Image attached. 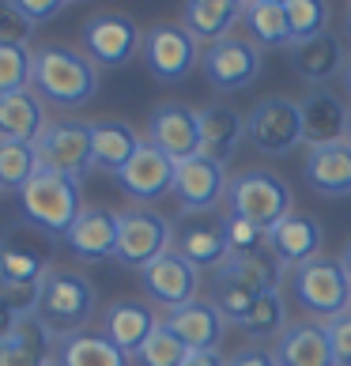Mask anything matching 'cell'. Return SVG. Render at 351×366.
<instances>
[{
    "label": "cell",
    "mask_w": 351,
    "mask_h": 366,
    "mask_svg": "<svg viewBox=\"0 0 351 366\" xmlns=\"http://www.w3.org/2000/svg\"><path fill=\"white\" fill-rule=\"evenodd\" d=\"M46 102L34 91L0 94V140H23L34 144L46 132Z\"/></svg>",
    "instance_id": "obj_30"
},
{
    "label": "cell",
    "mask_w": 351,
    "mask_h": 366,
    "mask_svg": "<svg viewBox=\"0 0 351 366\" xmlns=\"http://www.w3.org/2000/svg\"><path fill=\"white\" fill-rule=\"evenodd\" d=\"M11 8H16L31 26H42L49 19H57L61 11L69 8V0H11Z\"/></svg>",
    "instance_id": "obj_43"
},
{
    "label": "cell",
    "mask_w": 351,
    "mask_h": 366,
    "mask_svg": "<svg viewBox=\"0 0 351 366\" xmlns=\"http://www.w3.org/2000/svg\"><path fill=\"white\" fill-rule=\"evenodd\" d=\"M42 170L38 162V147L23 140H0V189H16L23 193V185Z\"/></svg>",
    "instance_id": "obj_34"
},
{
    "label": "cell",
    "mask_w": 351,
    "mask_h": 366,
    "mask_svg": "<svg viewBox=\"0 0 351 366\" xmlns=\"http://www.w3.org/2000/svg\"><path fill=\"white\" fill-rule=\"evenodd\" d=\"M344 91H347V99H351V57H347V64H344Z\"/></svg>",
    "instance_id": "obj_48"
},
{
    "label": "cell",
    "mask_w": 351,
    "mask_h": 366,
    "mask_svg": "<svg viewBox=\"0 0 351 366\" xmlns=\"http://www.w3.org/2000/svg\"><path fill=\"white\" fill-rule=\"evenodd\" d=\"M340 264H344V272H347V280H351V238L344 242V249H340Z\"/></svg>",
    "instance_id": "obj_47"
},
{
    "label": "cell",
    "mask_w": 351,
    "mask_h": 366,
    "mask_svg": "<svg viewBox=\"0 0 351 366\" xmlns=\"http://www.w3.org/2000/svg\"><path fill=\"white\" fill-rule=\"evenodd\" d=\"M163 325H167L174 336H178L189 351H215L227 321L219 317V310H215L212 302L197 298V302H189V306L170 310V314L163 317Z\"/></svg>",
    "instance_id": "obj_24"
},
{
    "label": "cell",
    "mask_w": 351,
    "mask_h": 366,
    "mask_svg": "<svg viewBox=\"0 0 351 366\" xmlns=\"http://www.w3.org/2000/svg\"><path fill=\"white\" fill-rule=\"evenodd\" d=\"M215 276L234 280L253 295H276L280 280H283V264L276 261L272 249L261 246V249H249V253H227V261L215 268Z\"/></svg>",
    "instance_id": "obj_26"
},
{
    "label": "cell",
    "mask_w": 351,
    "mask_h": 366,
    "mask_svg": "<svg viewBox=\"0 0 351 366\" xmlns=\"http://www.w3.org/2000/svg\"><path fill=\"white\" fill-rule=\"evenodd\" d=\"M287 306H283V295H257V302H253L249 317H246V329L253 340H272V336H283V329H287Z\"/></svg>",
    "instance_id": "obj_37"
},
{
    "label": "cell",
    "mask_w": 351,
    "mask_h": 366,
    "mask_svg": "<svg viewBox=\"0 0 351 366\" xmlns=\"http://www.w3.org/2000/svg\"><path fill=\"white\" fill-rule=\"evenodd\" d=\"M265 246L276 253V261L283 268H302L310 261L321 257V246H325V227H321L314 215H299L291 212L283 223H276L265 234Z\"/></svg>",
    "instance_id": "obj_17"
},
{
    "label": "cell",
    "mask_w": 351,
    "mask_h": 366,
    "mask_svg": "<svg viewBox=\"0 0 351 366\" xmlns=\"http://www.w3.org/2000/svg\"><path fill=\"white\" fill-rule=\"evenodd\" d=\"M227 167L215 162L208 155H197V159H185L174 167V189L170 193L178 197V208L185 215H208L212 208H219L227 200Z\"/></svg>",
    "instance_id": "obj_12"
},
{
    "label": "cell",
    "mask_w": 351,
    "mask_h": 366,
    "mask_svg": "<svg viewBox=\"0 0 351 366\" xmlns=\"http://www.w3.org/2000/svg\"><path fill=\"white\" fill-rule=\"evenodd\" d=\"M140 132L129 125V121H91V152H94V170L117 174L129 167V159L140 152Z\"/></svg>",
    "instance_id": "obj_25"
},
{
    "label": "cell",
    "mask_w": 351,
    "mask_h": 366,
    "mask_svg": "<svg viewBox=\"0 0 351 366\" xmlns=\"http://www.w3.org/2000/svg\"><path fill=\"white\" fill-rule=\"evenodd\" d=\"M347 310H351V306H347Z\"/></svg>",
    "instance_id": "obj_53"
},
{
    "label": "cell",
    "mask_w": 351,
    "mask_h": 366,
    "mask_svg": "<svg viewBox=\"0 0 351 366\" xmlns=\"http://www.w3.org/2000/svg\"><path fill=\"white\" fill-rule=\"evenodd\" d=\"M242 23H246L253 46H287V49L295 46L283 0H246Z\"/></svg>",
    "instance_id": "obj_32"
},
{
    "label": "cell",
    "mask_w": 351,
    "mask_h": 366,
    "mask_svg": "<svg viewBox=\"0 0 351 366\" xmlns=\"http://www.w3.org/2000/svg\"><path fill=\"white\" fill-rule=\"evenodd\" d=\"M34 49L26 42H0V94L31 91Z\"/></svg>",
    "instance_id": "obj_35"
},
{
    "label": "cell",
    "mask_w": 351,
    "mask_h": 366,
    "mask_svg": "<svg viewBox=\"0 0 351 366\" xmlns=\"http://www.w3.org/2000/svg\"><path fill=\"white\" fill-rule=\"evenodd\" d=\"M283 11H287L295 46L325 34V26H329V4L325 0H283Z\"/></svg>",
    "instance_id": "obj_38"
},
{
    "label": "cell",
    "mask_w": 351,
    "mask_h": 366,
    "mask_svg": "<svg viewBox=\"0 0 351 366\" xmlns=\"http://www.w3.org/2000/svg\"><path fill=\"white\" fill-rule=\"evenodd\" d=\"M61 366H129V355L110 344L102 332H76L57 344Z\"/></svg>",
    "instance_id": "obj_33"
},
{
    "label": "cell",
    "mask_w": 351,
    "mask_h": 366,
    "mask_svg": "<svg viewBox=\"0 0 351 366\" xmlns=\"http://www.w3.org/2000/svg\"><path fill=\"white\" fill-rule=\"evenodd\" d=\"M84 208L87 204H84V193H79V182L53 170H38L19 193L23 219L34 230H42L46 238H64Z\"/></svg>",
    "instance_id": "obj_3"
},
{
    "label": "cell",
    "mask_w": 351,
    "mask_h": 366,
    "mask_svg": "<svg viewBox=\"0 0 351 366\" xmlns=\"http://www.w3.org/2000/svg\"><path fill=\"white\" fill-rule=\"evenodd\" d=\"M64 246L84 264L110 261L117 249V212L102 208V204H87L79 212V219L72 223V230L64 234Z\"/></svg>",
    "instance_id": "obj_18"
},
{
    "label": "cell",
    "mask_w": 351,
    "mask_h": 366,
    "mask_svg": "<svg viewBox=\"0 0 351 366\" xmlns=\"http://www.w3.org/2000/svg\"><path fill=\"white\" fill-rule=\"evenodd\" d=\"M295 302H299L306 314L314 317H336V314H347L351 306V280L344 272L340 257H317L302 268H295Z\"/></svg>",
    "instance_id": "obj_6"
},
{
    "label": "cell",
    "mask_w": 351,
    "mask_h": 366,
    "mask_svg": "<svg viewBox=\"0 0 351 366\" xmlns=\"http://www.w3.org/2000/svg\"><path fill=\"white\" fill-rule=\"evenodd\" d=\"M347 144H351V129H347Z\"/></svg>",
    "instance_id": "obj_51"
},
{
    "label": "cell",
    "mask_w": 351,
    "mask_h": 366,
    "mask_svg": "<svg viewBox=\"0 0 351 366\" xmlns=\"http://www.w3.org/2000/svg\"><path fill=\"white\" fill-rule=\"evenodd\" d=\"M246 140L261 155H291L302 137V110L295 99H265L246 117Z\"/></svg>",
    "instance_id": "obj_10"
},
{
    "label": "cell",
    "mask_w": 351,
    "mask_h": 366,
    "mask_svg": "<svg viewBox=\"0 0 351 366\" xmlns=\"http://www.w3.org/2000/svg\"><path fill=\"white\" fill-rule=\"evenodd\" d=\"M140 57L159 84H182L200 64V42L185 31L182 23H155L152 31H144V49Z\"/></svg>",
    "instance_id": "obj_9"
},
{
    "label": "cell",
    "mask_w": 351,
    "mask_h": 366,
    "mask_svg": "<svg viewBox=\"0 0 351 366\" xmlns=\"http://www.w3.org/2000/svg\"><path fill=\"white\" fill-rule=\"evenodd\" d=\"M0 193H4V189H0Z\"/></svg>",
    "instance_id": "obj_52"
},
{
    "label": "cell",
    "mask_w": 351,
    "mask_h": 366,
    "mask_svg": "<svg viewBox=\"0 0 351 366\" xmlns=\"http://www.w3.org/2000/svg\"><path fill=\"white\" fill-rule=\"evenodd\" d=\"M246 4L242 0H189L182 4V26L197 42H223L231 38V26L242 19Z\"/></svg>",
    "instance_id": "obj_29"
},
{
    "label": "cell",
    "mask_w": 351,
    "mask_h": 366,
    "mask_svg": "<svg viewBox=\"0 0 351 366\" xmlns=\"http://www.w3.org/2000/svg\"><path fill=\"white\" fill-rule=\"evenodd\" d=\"M170 249H174V223L167 215H159L152 208L117 212V249H114L117 264L144 272L147 264H155Z\"/></svg>",
    "instance_id": "obj_5"
},
{
    "label": "cell",
    "mask_w": 351,
    "mask_h": 366,
    "mask_svg": "<svg viewBox=\"0 0 351 366\" xmlns=\"http://www.w3.org/2000/svg\"><path fill=\"white\" fill-rule=\"evenodd\" d=\"M174 162L170 155H163L159 147L152 144H140V152L129 159V167L117 174V185H121V193H125L129 200H140V204H152V200L159 197H167L170 189H174Z\"/></svg>",
    "instance_id": "obj_16"
},
{
    "label": "cell",
    "mask_w": 351,
    "mask_h": 366,
    "mask_svg": "<svg viewBox=\"0 0 351 366\" xmlns=\"http://www.w3.org/2000/svg\"><path fill=\"white\" fill-rule=\"evenodd\" d=\"M197 114H200V155H208L215 162L234 159L242 140H246V117L227 102L204 106Z\"/></svg>",
    "instance_id": "obj_22"
},
{
    "label": "cell",
    "mask_w": 351,
    "mask_h": 366,
    "mask_svg": "<svg viewBox=\"0 0 351 366\" xmlns=\"http://www.w3.org/2000/svg\"><path fill=\"white\" fill-rule=\"evenodd\" d=\"M140 287H144V295L152 298L155 306H163L167 314H170V310H178V306L197 302L200 268L189 264L182 253L170 249L167 257H159L155 264H147L144 272H140Z\"/></svg>",
    "instance_id": "obj_14"
},
{
    "label": "cell",
    "mask_w": 351,
    "mask_h": 366,
    "mask_svg": "<svg viewBox=\"0 0 351 366\" xmlns=\"http://www.w3.org/2000/svg\"><path fill=\"white\" fill-rule=\"evenodd\" d=\"M227 212L234 219H246L268 234L276 223H283L295 208V197H291V185L272 170H242L231 178L227 185Z\"/></svg>",
    "instance_id": "obj_4"
},
{
    "label": "cell",
    "mask_w": 351,
    "mask_h": 366,
    "mask_svg": "<svg viewBox=\"0 0 351 366\" xmlns=\"http://www.w3.org/2000/svg\"><path fill=\"white\" fill-rule=\"evenodd\" d=\"M276 362L280 366H336L325 325L321 321H291L276 344Z\"/></svg>",
    "instance_id": "obj_23"
},
{
    "label": "cell",
    "mask_w": 351,
    "mask_h": 366,
    "mask_svg": "<svg viewBox=\"0 0 351 366\" xmlns=\"http://www.w3.org/2000/svg\"><path fill=\"white\" fill-rule=\"evenodd\" d=\"M94 306H99V291L84 272H72V268H53L38 287V310L34 317L53 332V340H69V336L84 332L87 321L94 317Z\"/></svg>",
    "instance_id": "obj_2"
},
{
    "label": "cell",
    "mask_w": 351,
    "mask_h": 366,
    "mask_svg": "<svg viewBox=\"0 0 351 366\" xmlns=\"http://www.w3.org/2000/svg\"><path fill=\"white\" fill-rule=\"evenodd\" d=\"M302 110V137L310 147H332L347 140L351 129V106L332 91H310L299 102Z\"/></svg>",
    "instance_id": "obj_19"
},
{
    "label": "cell",
    "mask_w": 351,
    "mask_h": 366,
    "mask_svg": "<svg viewBox=\"0 0 351 366\" xmlns=\"http://www.w3.org/2000/svg\"><path fill=\"white\" fill-rule=\"evenodd\" d=\"M227 366H280V362H276V351L253 344V347H242L234 359H227Z\"/></svg>",
    "instance_id": "obj_45"
},
{
    "label": "cell",
    "mask_w": 351,
    "mask_h": 366,
    "mask_svg": "<svg viewBox=\"0 0 351 366\" xmlns=\"http://www.w3.org/2000/svg\"><path fill=\"white\" fill-rule=\"evenodd\" d=\"M159 325L163 321L155 317V310L147 302H140V298H117V302H110L102 310V336L110 344H117L129 359H137V351L147 344V336Z\"/></svg>",
    "instance_id": "obj_20"
},
{
    "label": "cell",
    "mask_w": 351,
    "mask_h": 366,
    "mask_svg": "<svg viewBox=\"0 0 351 366\" xmlns=\"http://www.w3.org/2000/svg\"><path fill=\"white\" fill-rule=\"evenodd\" d=\"M208 84L215 91H242L249 87L261 72V46H253L249 38H223L212 42L200 57Z\"/></svg>",
    "instance_id": "obj_13"
},
{
    "label": "cell",
    "mask_w": 351,
    "mask_h": 366,
    "mask_svg": "<svg viewBox=\"0 0 351 366\" xmlns=\"http://www.w3.org/2000/svg\"><path fill=\"white\" fill-rule=\"evenodd\" d=\"M57 359V340L38 317H26L11 340L0 344V366H49Z\"/></svg>",
    "instance_id": "obj_31"
},
{
    "label": "cell",
    "mask_w": 351,
    "mask_h": 366,
    "mask_svg": "<svg viewBox=\"0 0 351 366\" xmlns=\"http://www.w3.org/2000/svg\"><path fill=\"white\" fill-rule=\"evenodd\" d=\"M31 91L42 102L61 106V110H79V106H87L99 94V64L84 49L42 46L34 49Z\"/></svg>",
    "instance_id": "obj_1"
},
{
    "label": "cell",
    "mask_w": 351,
    "mask_h": 366,
    "mask_svg": "<svg viewBox=\"0 0 351 366\" xmlns=\"http://www.w3.org/2000/svg\"><path fill=\"white\" fill-rule=\"evenodd\" d=\"M261 246H265V234L257 227L227 215V249L231 253H249V249H261Z\"/></svg>",
    "instance_id": "obj_42"
},
{
    "label": "cell",
    "mask_w": 351,
    "mask_h": 366,
    "mask_svg": "<svg viewBox=\"0 0 351 366\" xmlns=\"http://www.w3.org/2000/svg\"><path fill=\"white\" fill-rule=\"evenodd\" d=\"M49 242L31 223H16L0 234V283L8 287H42V280L53 272Z\"/></svg>",
    "instance_id": "obj_7"
},
{
    "label": "cell",
    "mask_w": 351,
    "mask_h": 366,
    "mask_svg": "<svg viewBox=\"0 0 351 366\" xmlns=\"http://www.w3.org/2000/svg\"><path fill=\"white\" fill-rule=\"evenodd\" d=\"M325 325V336H329V347H332V359L336 366H351V310L347 314H336Z\"/></svg>",
    "instance_id": "obj_41"
},
{
    "label": "cell",
    "mask_w": 351,
    "mask_h": 366,
    "mask_svg": "<svg viewBox=\"0 0 351 366\" xmlns=\"http://www.w3.org/2000/svg\"><path fill=\"white\" fill-rule=\"evenodd\" d=\"M344 46H340V38L336 34H317V38H310V42H299V46H291V69L299 79H306V84H329V79H336L344 72Z\"/></svg>",
    "instance_id": "obj_27"
},
{
    "label": "cell",
    "mask_w": 351,
    "mask_h": 366,
    "mask_svg": "<svg viewBox=\"0 0 351 366\" xmlns=\"http://www.w3.org/2000/svg\"><path fill=\"white\" fill-rule=\"evenodd\" d=\"M49 366H61V362H57V359H53V362H49Z\"/></svg>",
    "instance_id": "obj_50"
},
{
    "label": "cell",
    "mask_w": 351,
    "mask_h": 366,
    "mask_svg": "<svg viewBox=\"0 0 351 366\" xmlns=\"http://www.w3.org/2000/svg\"><path fill=\"white\" fill-rule=\"evenodd\" d=\"M174 253H182L197 268H219L227 261V219L215 215H193L174 227Z\"/></svg>",
    "instance_id": "obj_21"
},
{
    "label": "cell",
    "mask_w": 351,
    "mask_h": 366,
    "mask_svg": "<svg viewBox=\"0 0 351 366\" xmlns=\"http://www.w3.org/2000/svg\"><path fill=\"white\" fill-rule=\"evenodd\" d=\"M144 49V34L132 16L121 11H94L84 23V53L99 69H121Z\"/></svg>",
    "instance_id": "obj_11"
},
{
    "label": "cell",
    "mask_w": 351,
    "mask_h": 366,
    "mask_svg": "<svg viewBox=\"0 0 351 366\" xmlns=\"http://www.w3.org/2000/svg\"><path fill=\"white\" fill-rule=\"evenodd\" d=\"M185 366H227V359L219 355V351H189Z\"/></svg>",
    "instance_id": "obj_46"
},
{
    "label": "cell",
    "mask_w": 351,
    "mask_h": 366,
    "mask_svg": "<svg viewBox=\"0 0 351 366\" xmlns=\"http://www.w3.org/2000/svg\"><path fill=\"white\" fill-rule=\"evenodd\" d=\"M185 359H189V347L167 329V325H159V329L147 336V344L137 351L140 366H185Z\"/></svg>",
    "instance_id": "obj_39"
},
{
    "label": "cell",
    "mask_w": 351,
    "mask_h": 366,
    "mask_svg": "<svg viewBox=\"0 0 351 366\" xmlns=\"http://www.w3.org/2000/svg\"><path fill=\"white\" fill-rule=\"evenodd\" d=\"M38 310V287H8L0 283V344L11 340L19 332L26 317H34Z\"/></svg>",
    "instance_id": "obj_36"
},
{
    "label": "cell",
    "mask_w": 351,
    "mask_h": 366,
    "mask_svg": "<svg viewBox=\"0 0 351 366\" xmlns=\"http://www.w3.org/2000/svg\"><path fill=\"white\" fill-rule=\"evenodd\" d=\"M31 31L34 26L11 8V0H0V42H26Z\"/></svg>",
    "instance_id": "obj_44"
},
{
    "label": "cell",
    "mask_w": 351,
    "mask_h": 366,
    "mask_svg": "<svg viewBox=\"0 0 351 366\" xmlns=\"http://www.w3.org/2000/svg\"><path fill=\"white\" fill-rule=\"evenodd\" d=\"M302 174L321 197H351V144L344 140L332 147H310Z\"/></svg>",
    "instance_id": "obj_28"
},
{
    "label": "cell",
    "mask_w": 351,
    "mask_h": 366,
    "mask_svg": "<svg viewBox=\"0 0 351 366\" xmlns=\"http://www.w3.org/2000/svg\"><path fill=\"white\" fill-rule=\"evenodd\" d=\"M253 302H257V295H253V291H246V287H242V283H234V280L215 276V298H212V306L219 310V317H223L227 325H246Z\"/></svg>",
    "instance_id": "obj_40"
},
{
    "label": "cell",
    "mask_w": 351,
    "mask_h": 366,
    "mask_svg": "<svg viewBox=\"0 0 351 366\" xmlns=\"http://www.w3.org/2000/svg\"><path fill=\"white\" fill-rule=\"evenodd\" d=\"M147 144L159 147L174 162L200 155V114L182 102H163L147 117Z\"/></svg>",
    "instance_id": "obj_15"
},
{
    "label": "cell",
    "mask_w": 351,
    "mask_h": 366,
    "mask_svg": "<svg viewBox=\"0 0 351 366\" xmlns=\"http://www.w3.org/2000/svg\"><path fill=\"white\" fill-rule=\"evenodd\" d=\"M42 170L64 174L72 182H84L94 170L91 152V121H49L46 132L34 140Z\"/></svg>",
    "instance_id": "obj_8"
},
{
    "label": "cell",
    "mask_w": 351,
    "mask_h": 366,
    "mask_svg": "<svg viewBox=\"0 0 351 366\" xmlns=\"http://www.w3.org/2000/svg\"><path fill=\"white\" fill-rule=\"evenodd\" d=\"M347 34H351V4H347Z\"/></svg>",
    "instance_id": "obj_49"
}]
</instances>
